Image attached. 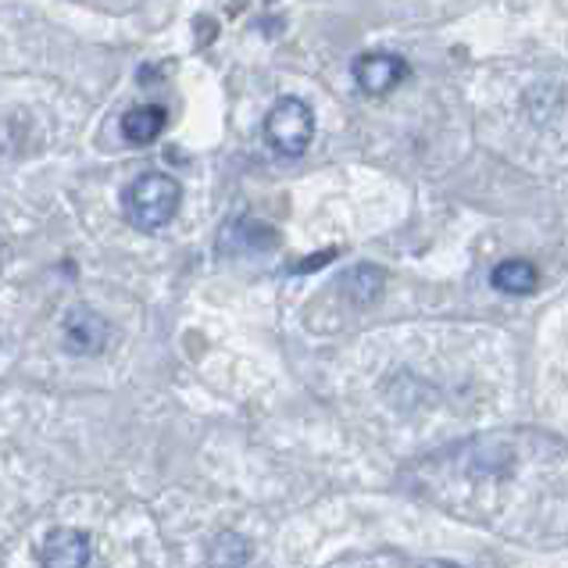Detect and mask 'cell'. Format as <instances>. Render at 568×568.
<instances>
[{
	"label": "cell",
	"mask_w": 568,
	"mask_h": 568,
	"mask_svg": "<svg viewBox=\"0 0 568 568\" xmlns=\"http://www.w3.org/2000/svg\"><path fill=\"white\" fill-rule=\"evenodd\" d=\"M383 286H386V272L376 268V265H358V268H351L344 280H339V290H344V297L351 304H358V307L376 304L379 294H383Z\"/></svg>",
	"instance_id": "cell-7"
},
{
	"label": "cell",
	"mask_w": 568,
	"mask_h": 568,
	"mask_svg": "<svg viewBox=\"0 0 568 568\" xmlns=\"http://www.w3.org/2000/svg\"><path fill=\"white\" fill-rule=\"evenodd\" d=\"M93 544L83 529H51L40 544V568H87Z\"/></svg>",
	"instance_id": "cell-4"
},
{
	"label": "cell",
	"mask_w": 568,
	"mask_h": 568,
	"mask_svg": "<svg viewBox=\"0 0 568 568\" xmlns=\"http://www.w3.org/2000/svg\"><path fill=\"white\" fill-rule=\"evenodd\" d=\"M490 283H494V290H500V294L526 297L537 290L540 275H537V268H532V262H526V257H508V262H500L490 272Z\"/></svg>",
	"instance_id": "cell-8"
},
{
	"label": "cell",
	"mask_w": 568,
	"mask_h": 568,
	"mask_svg": "<svg viewBox=\"0 0 568 568\" xmlns=\"http://www.w3.org/2000/svg\"><path fill=\"white\" fill-rule=\"evenodd\" d=\"M183 204V186L169 172H143L122 190V215L140 233H158L175 219Z\"/></svg>",
	"instance_id": "cell-1"
},
{
	"label": "cell",
	"mask_w": 568,
	"mask_h": 568,
	"mask_svg": "<svg viewBox=\"0 0 568 568\" xmlns=\"http://www.w3.org/2000/svg\"><path fill=\"white\" fill-rule=\"evenodd\" d=\"M447 568H454V565H447Z\"/></svg>",
	"instance_id": "cell-10"
},
{
	"label": "cell",
	"mask_w": 568,
	"mask_h": 568,
	"mask_svg": "<svg viewBox=\"0 0 568 568\" xmlns=\"http://www.w3.org/2000/svg\"><path fill=\"white\" fill-rule=\"evenodd\" d=\"M251 540L233 529H222L207 547V568H247L251 565Z\"/></svg>",
	"instance_id": "cell-9"
},
{
	"label": "cell",
	"mask_w": 568,
	"mask_h": 568,
	"mask_svg": "<svg viewBox=\"0 0 568 568\" xmlns=\"http://www.w3.org/2000/svg\"><path fill=\"white\" fill-rule=\"evenodd\" d=\"M165 122L169 115L161 104H136L122 115V136L125 143H133V148H151V143L165 133Z\"/></svg>",
	"instance_id": "cell-6"
},
{
	"label": "cell",
	"mask_w": 568,
	"mask_h": 568,
	"mask_svg": "<svg viewBox=\"0 0 568 568\" xmlns=\"http://www.w3.org/2000/svg\"><path fill=\"white\" fill-rule=\"evenodd\" d=\"M351 72H354V83H358L362 93H368V97H386V93H394L404 83V79L412 75V64L404 61L400 54L368 51L362 58H354Z\"/></svg>",
	"instance_id": "cell-3"
},
{
	"label": "cell",
	"mask_w": 568,
	"mask_h": 568,
	"mask_svg": "<svg viewBox=\"0 0 568 568\" xmlns=\"http://www.w3.org/2000/svg\"><path fill=\"white\" fill-rule=\"evenodd\" d=\"M61 336H64V347L72 354H101L108 344V322L101 312H93V307L75 304L72 312L64 315Z\"/></svg>",
	"instance_id": "cell-5"
},
{
	"label": "cell",
	"mask_w": 568,
	"mask_h": 568,
	"mask_svg": "<svg viewBox=\"0 0 568 568\" xmlns=\"http://www.w3.org/2000/svg\"><path fill=\"white\" fill-rule=\"evenodd\" d=\"M265 140L275 154L301 158L315 140V111L301 97H280L265 115Z\"/></svg>",
	"instance_id": "cell-2"
}]
</instances>
